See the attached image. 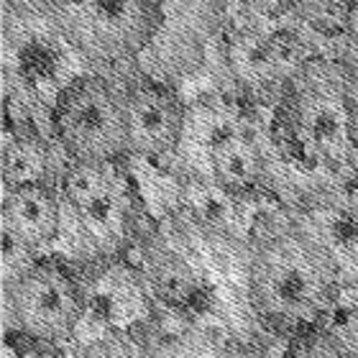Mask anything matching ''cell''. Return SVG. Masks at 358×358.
Listing matches in <instances>:
<instances>
[{
  "label": "cell",
  "mask_w": 358,
  "mask_h": 358,
  "mask_svg": "<svg viewBox=\"0 0 358 358\" xmlns=\"http://www.w3.org/2000/svg\"><path fill=\"white\" fill-rule=\"evenodd\" d=\"M338 292L336 266L297 215L259 233L248 256V294L268 320L313 325L333 307Z\"/></svg>",
  "instance_id": "6da1fadb"
},
{
  "label": "cell",
  "mask_w": 358,
  "mask_h": 358,
  "mask_svg": "<svg viewBox=\"0 0 358 358\" xmlns=\"http://www.w3.org/2000/svg\"><path fill=\"white\" fill-rule=\"evenodd\" d=\"M289 126L302 149L328 166H343L356 154L353 115L358 83L345 62L313 57L289 83Z\"/></svg>",
  "instance_id": "7a4b0ae2"
},
{
  "label": "cell",
  "mask_w": 358,
  "mask_h": 358,
  "mask_svg": "<svg viewBox=\"0 0 358 358\" xmlns=\"http://www.w3.org/2000/svg\"><path fill=\"white\" fill-rule=\"evenodd\" d=\"M52 134L67 162H120L131 154L126 90L103 75L69 80L54 100Z\"/></svg>",
  "instance_id": "3957f363"
},
{
  "label": "cell",
  "mask_w": 358,
  "mask_h": 358,
  "mask_svg": "<svg viewBox=\"0 0 358 358\" xmlns=\"http://www.w3.org/2000/svg\"><path fill=\"white\" fill-rule=\"evenodd\" d=\"M166 0H85L54 15L69 46L95 67H123L146 54L164 23Z\"/></svg>",
  "instance_id": "277c9868"
},
{
  "label": "cell",
  "mask_w": 358,
  "mask_h": 358,
  "mask_svg": "<svg viewBox=\"0 0 358 358\" xmlns=\"http://www.w3.org/2000/svg\"><path fill=\"white\" fill-rule=\"evenodd\" d=\"M59 192L95 254L115 256L126 246L136 202L131 182L118 162H67L59 177Z\"/></svg>",
  "instance_id": "5b68a950"
},
{
  "label": "cell",
  "mask_w": 358,
  "mask_h": 358,
  "mask_svg": "<svg viewBox=\"0 0 358 358\" xmlns=\"http://www.w3.org/2000/svg\"><path fill=\"white\" fill-rule=\"evenodd\" d=\"M6 315L23 336L41 348H59L72 341L85 315V294L67 268L52 259H38L36 266L3 289Z\"/></svg>",
  "instance_id": "8992f818"
},
{
  "label": "cell",
  "mask_w": 358,
  "mask_h": 358,
  "mask_svg": "<svg viewBox=\"0 0 358 358\" xmlns=\"http://www.w3.org/2000/svg\"><path fill=\"white\" fill-rule=\"evenodd\" d=\"M223 26L220 0H166L164 23L141 64L151 80L182 77L202 64L210 41Z\"/></svg>",
  "instance_id": "52a82bcc"
},
{
  "label": "cell",
  "mask_w": 358,
  "mask_h": 358,
  "mask_svg": "<svg viewBox=\"0 0 358 358\" xmlns=\"http://www.w3.org/2000/svg\"><path fill=\"white\" fill-rule=\"evenodd\" d=\"M131 154L146 162L174 157L187 126L185 105L159 80H141L126 90Z\"/></svg>",
  "instance_id": "ba28073f"
},
{
  "label": "cell",
  "mask_w": 358,
  "mask_h": 358,
  "mask_svg": "<svg viewBox=\"0 0 358 358\" xmlns=\"http://www.w3.org/2000/svg\"><path fill=\"white\" fill-rule=\"evenodd\" d=\"M297 220L328 254L341 287H358V192L325 189L310 197Z\"/></svg>",
  "instance_id": "9c48e42d"
},
{
  "label": "cell",
  "mask_w": 358,
  "mask_h": 358,
  "mask_svg": "<svg viewBox=\"0 0 358 358\" xmlns=\"http://www.w3.org/2000/svg\"><path fill=\"white\" fill-rule=\"evenodd\" d=\"M64 200L57 185H29L3 189L0 228H8L36 254L52 246L59 236Z\"/></svg>",
  "instance_id": "30bf717a"
},
{
  "label": "cell",
  "mask_w": 358,
  "mask_h": 358,
  "mask_svg": "<svg viewBox=\"0 0 358 358\" xmlns=\"http://www.w3.org/2000/svg\"><path fill=\"white\" fill-rule=\"evenodd\" d=\"M208 162L210 177L217 189H223L225 194H241L254 189L266 169L262 146L238 128L215 136V141L208 149Z\"/></svg>",
  "instance_id": "8fae6325"
},
{
  "label": "cell",
  "mask_w": 358,
  "mask_h": 358,
  "mask_svg": "<svg viewBox=\"0 0 358 358\" xmlns=\"http://www.w3.org/2000/svg\"><path fill=\"white\" fill-rule=\"evenodd\" d=\"M54 149L57 141H49L41 134L6 136L3 143V189L29 185H57L54 182ZM59 187V185H57Z\"/></svg>",
  "instance_id": "7c38bea8"
},
{
  "label": "cell",
  "mask_w": 358,
  "mask_h": 358,
  "mask_svg": "<svg viewBox=\"0 0 358 358\" xmlns=\"http://www.w3.org/2000/svg\"><path fill=\"white\" fill-rule=\"evenodd\" d=\"M225 67L233 85L246 92H266L282 87L268 59V34L254 26L236 31L225 44Z\"/></svg>",
  "instance_id": "4fadbf2b"
},
{
  "label": "cell",
  "mask_w": 358,
  "mask_h": 358,
  "mask_svg": "<svg viewBox=\"0 0 358 358\" xmlns=\"http://www.w3.org/2000/svg\"><path fill=\"white\" fill-rule=\"evenodd\" d=\"M154 287H157V294H162V299L166 302H185L189 299L194 289V279L192 271L179 262V259H164V262H157L154 266Z\"/></svg>",
  "instance_id": "5bb4252c"
},
{
  "label": "cell",
  "mask_w": 358,
  "mask_h": 358,
  "mask_svg": "<svg viewBox=\"0 0 358 358\" xmlns=\"http://www.w3.org/2000/svg\"><path fill=\"white\" fill-rule=\"evenodd\" d=\"M80 358H154L138 341L123 333H108L87 343L80 351Z\"/></svg>",
  "instance_id": "9a60e30c"
},
{
  "label": "cell",
  "mask_w": 358,
  "mask_h": 358,
  "mask_svg": "<svg viewBox=\"0 0 358 358\" xmlns=\"http://www.w3.org/2000/svg\"><path fill=\"white\" fill-rule=\"evenodd\" d=\"M343 353H345V348L338 343L336 338L317 336L315 341H310L307 345H302L294 358H343Z\"/></svg>",
  "instance_id": "2e32d148"
},
{
  "label": "cell",
  "mask_w": 358,
  "mask_h": 358,
  "mask_svg": "<svg viewBox=\"0 0 358 358\" xmlns=\"http://www.w3.org/2000/svg\"><path fill=\"white\" fill-rule=\"evenodd\" d=\"M246 6L264 18H287V15L297 13L299 3L297 0H246Z\"/></svg>",
  "instance_id": "e0dca14e"
},
{
  "label": "cell",
  "mask_w": 358,
  "mask_h": 358,
  "mask_svg": "<svg viewBox=\"0 0 358 358\" xmlns=\"http://www.w3.org/2000/svg\"><path fill=\"white\" fill-rule=\"evenodd\" d=\"M299 3V13H305L307 18H320V15L338 13L343 18L345 8L351 6L353 0H297Z\"/></svg>",
  "instance_id": "ac0fdd59"
},
{
  "label": "cell",
  "mask_w": 358,
  "mask_h": 358,
  "mask_svg": "<svg viewBox=\"0 0 358 358\" xmlns=\"http://www.w3.org/2000/svg\"><path fill=\"white\" fill-rule=\"evenodd\" d=\"M31 6H36L41 13H49L54 18V15L64 13V10H69V8H77L83 6L85 0H29Z\"/></svg>",
  "instance_id": "d6986e66"
},
{
  "label": "cell",
  "mask_w": 358,
  "mask_h": 358,
  "mask_svg": "<svg viewBox=\"0 0 358 358\" xmlns=\"http://www.w3.org/2000/svg\"><path fill=\"white\" fill-rule=\"evenodd\" d=\"M341 26H343V41H358V0L345 8Z\"/></svg>",
  "instance_id": "ffe728a7"
},
{
  "label": "cell",
  "mask_w": 358,
  "mask_h": 358,
  "mask_svg": "<svg viewBox=\"0 0 358 358\" xmlns=\"http://www.w3.org/2000/svg\"><path fill=\"white\" fill-rule=\"evenodd\" d=\"M345 64L358 83V41H345Z\"/></svg>",
  "instance_id": "44dd1931"
},
{
  "label": "cell",
  "mask_w": 358,
  "mask_h": 358,
  "mask_svg": "<svg viewBox=\"0 0 358 358\" xmlns=\"http://www.w3.org/2000/svg\"><path fill=\"white\" fill-rule=\"evenodd\" d=\"M215 358H259L254 351H248V348H241V345H228L225 351H220Z\"/></svg>",
  "instance_id": "7402d4cb"
},
{
  "label": "cell",
  "mask_w": 358,
  "mask_h": 358,
  "mask_svg": "<svg viewBox=\"0 0 358 358\" xmlns=\"http://www.w3.org/2000/svg\"><path fill=\"white\" fill-rule=\"evenodd\" d=\"M3 358H41L36 351H29V353H21V351H13L10 343L6 341V348H3Z\"/></svg>",
  "instance_id": "603a6c76"
},
{
  "label": "cell",
  "mask_w": 358,
  "mask_h": 358,
  "mask_svg": "<svg viewBox=\"0 0 358 358\" xmlns=\"http://www.w3.org/2000/svg\"><path fill=\"white\" fill-rule=\"evenodd\" d=\"M343 358H358V356H356V353H348V351H345V353H343Z\"/></svg>",
  "instance_id": "cb8c5ba5"
}]
</instances>
